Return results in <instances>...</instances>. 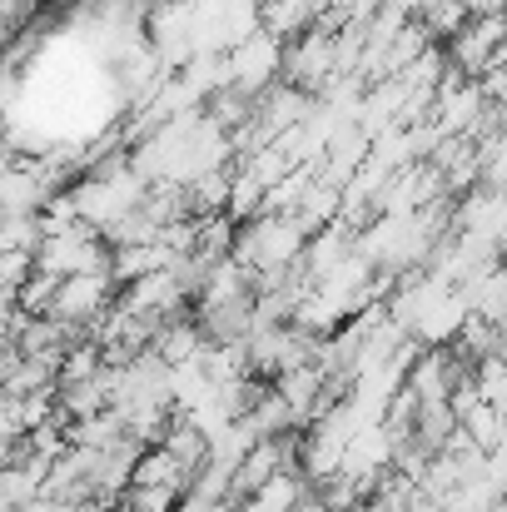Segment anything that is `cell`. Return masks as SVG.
<instances>
[{
	"mask_svg": "<svg viewBox=\"0 0 507 512\" xmlns=\"http://www.w3.org/2000/svg\"><path fill=\"white\" fill-rule=\"evenodd\" d=\"M473 388L483 403H493L498 413H507V353H493L483 363H473Z\"/></svg>",
	"mask_w": 507,
	"mask_h": 512,
	"instance_id": "5b68a950",
	"label": "cell"
},
{
	"mask_svg": "<svg viewBox=\"0 0 507 512\" xmlns=\"http://www.w3.org/2000/svg\"><path fill=\"white\" fill-rule=\"evenodd\" d=\"M279 65H284V50L269 30H254L229 50V80L239 90H249V95H264V85L279 75Z\"/></svg>",
	"mask_w": 507,
	"mask_h": 512,
	"instance_id": "3957f363",
	"label": "cell"
},
{
	"mask_svg": "<svg viewBox=\"0 0 507 512\" xmlns=\"http://www.w3.org/2000/svg\"><path fill=\"white\" fill-rule=\"evenodd\" d=\"M304 493H314V483H309V473L304 468H279L254 498H249V508L254 512H289Z\"/></svg>",
	"mask_w": 507,
	"mask_h": 512,
	"instance_id": "277c9868",
	"label": "cell"
},
{
	"mask_svg": "<svg viewBox=\"0 0 507 512\" xmlns=\"http://www.w3.org/2000/svg\"><path fill=\"white\" fill-rule=\"evenodd\" d=\"M503 353H507V339H503Z\"/></svg>",
	"mask_w": 507,
	"mask_h": 512,
	"instance_id": "52a82bcc",
	"label": "cell"
},
{
	"mask_svg": "<svg viewBox=\"0 0 507 512\" xmlns=\"http://www.w3.org/2000/svg\"><path fill=\"white\" fill-rule=\"evenodd\" d=\"M448 40H453L448 55H453L458 75H483V70H493V55L507 40V15L503 10H483L478 20H463Z\"/></svg>",
	"mask_w": 507,
	"mask_h": 512,
	"instance_id": "7a4b0ae2",
	"label": "cell"
},
{
	"mask_svg": "<svg viewBox=\"0 0 507 512\" xmlns=\"http://www.w3.org/2000/svg\"><path fill=\"white\" fill-rule=\"evenodd\" d=\"M304 249H309V229L294 214H264L234 234V259L249 274H284L304 259Z\"/></svg>",
	"mask_w": 507,
	"mask_h": 512,
	"instance_id": "6da1fadb",
	"label": "cell"
},
{
	"mask_svg": "<svg viewBox=\"0 0 507 512\" xmlns=\"http://www.w3.org/2000/svg\"><path fill=\"white\" fill-rule=\"evenodd\" d=\"M120 503L130 512H174L179 508V488H145V483H130Z\"/></svg>",
	"mask_w": 507,
	"mask_h": 512,
	"instance_id": "8992f818",
	"label": "cell"
}]
</instances>
